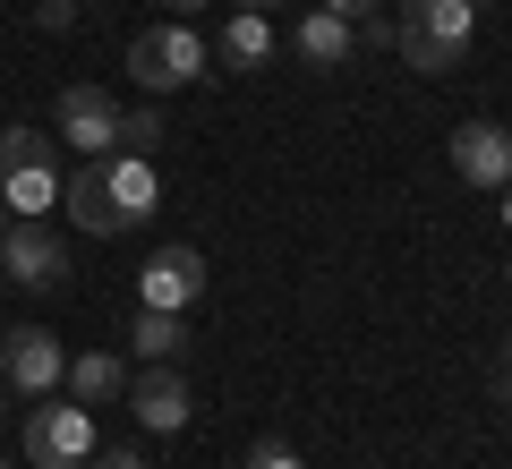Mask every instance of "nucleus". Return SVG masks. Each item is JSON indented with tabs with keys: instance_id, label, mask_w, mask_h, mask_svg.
Listing matches in <instances>:
<instances>
[{
	"instance_id": "obj_16",
	"label": "nucleus",
	"mask_w": 512,
	"mask_h": 469,
	"mask_svg": "<svg viewBox=\"0 0 512 469\" xmlns=\"http://www.w3.org/2000/svg\"><path fill=\"white\" fill-rule=\"evenodd\" d=\"M60 205H69V222H77L86 239H120V222H111V205H103V180H94V163L60 180Z\"/></svg>"
},
{
	"instance_id": "obj_22",
	"label": "nucleus",
	"mask_w": 512,
	"mask_h": 469,
	"mask_svg": "<svg viewBox=\"0 0 512 469\" xmlns=\"http://www.w3.org/2000/svg\"><path fill=\"white\" fill-rule=\"evenodd\" d=\"M86 469H146V461H137V452H94Z\"/></svg>"
},
{
	"instance_id": "obj_11",
	"label": "nucleus",
	"mask_w": 512,
	"mask_h": 469,
	"mask_svg": "<svg viewBox=\"0 0 512 469\" xmlns=\"http://www.w3.org/2000/svg\"><path fill=\"white\" fill-rule=\"evenodd\" d=\"M291 60H299V69H316V77L350 69V60H359V26L333 18V9H308V18H291Z\"/></svg>"
},
{
	"instance_id": "obj_10",
	"label": "nucleus",
	"mask_w": 512,
	"mask_h": 469,
	"mask_svg": "<svg viewBox=\"0 0 512 469\" xmlns=\"http://www.w3.org/2000/svg\"><path fill=\"white\" fill-rule=\"evenodd\" d=\"M444 154H453V171L470 188H487V197L512 180V128H495V120H461L453 137H444Z\"/></svg>"
},
{
	"instance_id": "obj_5",
	"label": "nucleus",
	"mask_w": 512,
	"mask_h": 469,
	"mask_svg": "<svg viewBox=\"0 0 512 469\" xmlns=\"http://www.w3.org/2000/svg\"><path fill=\"white\" fill-rule=\"evenodd\" d=\"M52 137L60 145H77V154H111V145H120V103H111L103 86H86V77H77V86H60V103H52Z\"/></svg>"
},
{
	"instance_id": "obj_8",
	"label": "nucleus",
	"mask_w": 512,
	"mask_h": 469,
	"mask_svg": "<svg viewBox=\"0 0 512 469\" xmlns=\"http://www.w3.org/2000/svg\"><path fill=\"white\" fill-rule=\"evenodd\" d=\"M197 299H205V256L188 248V239H171V248H154L146 265H137V307H171V316H188Z\"/></svg>"
},
{
	"instance_id": "obj_30",
	"label": "nucleus",
	"mask_w": 512,
	"mask_h": 469,
	"mask_svg": "<svg viewBox=\"0 0 512 469\" xmlns=\"http://www.w3.org/2000/svg\"><path fill=\"white\" fill-rule=\"evenodd\" d=\"M0 469H9V461H0Z\"/></svg>"
},
{
	"instance_id": "obj_18",
	"label": "nucleus",
	"mask_w": 512,
	"mask_h": 469,
	"mask_svg": "<svg viewBox=\"0 0 512 469\" xmlns=\"http://www.w3.org/2000/svg\"><path fill=\"white\" fill-rule=\"evenodd\" d=\"M26 154H60V137H43V128H0V171H9V163H26Z\"/></svg>"
},
{
	"instance_id": "obj_14",
	"label": "nucleus",
	"mask_w": 512,
	"mask_h": 469,
	"mask_svg": "<svg viewBox=\"0 0 512 469\" xmlns=\"http://www.w3.org/2000/svg\"><path fill=\"white\" fill-rule=\"evenodd\" d=\"M188 342H197V333H188L171 307H137V316H128V350H137L146 367H180Z\"/></svg>"
},
{
	"instance_id": "obj_6",
	"label": "nucleus",
	"mask_w": 512,
	"mask_h": 469,
	"mask_svg": "<svg viewBox=\"0 0 512 469\" xmlns=\"http://www.w3.org/2000/svg\"><path fill=\"white\" fill-rule=\"evenodd\" d=\"M94 180H103V205H111L120 231L154 222V205H163V171H154V154H94Z\"/></svg>"
},
{
	"instance_id": "obj_24",
	"label": "nucleus",
	"mask_w": 512,
	"mask_h": 469,
	"mask_svg": "<svg viewBox=\"0 0 512 469\" xmlns=\"http://www.w3.org/2000/svg\"><path fill=\"white\" fill-rule=\"evenodd\" d=\"M495 214H504V231H512V180H504V188H495Z\"/></svg>"
},
{
	"instance_id": "obj_12",
	"label": "nucleus",
	"mask_w": 512,
	"mask_h": 469,
	"mask_svg": "<svg viewBox=\"0 0 512 469\" xmlns=\"http://www.w3.org/2000/svg\"><path fill=\"white\" fill-rule=\"evenodd\" d=\"M60 154H26V163H9L0 171V205H9V222H43L60 205Z\"/></svg>"
},
{
	"instance_id": "obj_23",
	"label": "nucleus",
	"mask_w": 512,
	"mask_h": 469,
	"mask_svg": "<svg viewBox=\"0 0 512 469\" xmlns=\"http://www.w3.org/2000/svg\"><path fill=\"white\" fill-rule=\"evenodd\" d=\"M197 9H205V0H163V18H197Z\"/></svg>"
},
{
	"instance_id": "obj_28",
	"label": "nucleus",
	"mask_w": 512,
	"mask_h": 469,
	"mask_svg": "<svg viewBox=\"0 0 512 469\" xmlns=\"http://www.w3.org/2000/svg\"><path fill=\"white\" fill-rule=\"evenodd\" d=\"M0 410H9V384H0Z\"/></svg>"
},
{
	"instance_id": "obj_9",
	"label": "nucleus",
	"mask_w": 512,
	"mask_h": 469,
	"mask_svg": "<svg viewBox=\"0 0 512 469\" xmlns=\"http://www.w3.org/2000/svg\"><path fill=\"white\" fill-rule=\"evenodd\" d=\"M128 418H137V427L146 435H180L188 427V410H197V393H188V376L180 367H146V376H128Z\"/></svg>"
},
{
	"instance_id": "obj_15",
	"label": "nucleus",
	"mask_w": 512,
	"mask_h": 469,
	"mask_svg": "<svg viewBox=\"0 0 512 469\" xmlns=\"http://www.w3.org/2000/svg\"><path fill=\"white\" fill-rule=\"evenodd\" d=\"M69 401H86V410H103V401H120L128 393V367L111 359V350H86V359H69Z\"/></svg>"
},
{
	"instance_id": "obj_27",
	"label": "nucleus",
	"mask_w": 512,
	"mask_h": 469,
	"mask_svg": "<svg viewBox=\"0 0 512 469\" xmlns=\"http://www.w3.org/2000/svg\"><path fill=\"white\" fill-rule=\"evenodd\" d=\"M0 231H9V205H0Z\"/></svg>"
},
{
	"instance_id": "obj_21",
	"label": "nucleus",
	"mask_w": 512,
	"mask_h": 469,
	"mask_svg": "<svg viewBox=\"0 0 512 469\" xmlns=\"http://www.w3.org/2000/svg\"><path fill=\"white\" fill-rule=\"evenodd\" d=\"M316 9H333V18H350V26H367V18H384V0H316Z\"/></svg>"
},
{
	"instance_id": "obj_25",
	"label": "nucleus",
	"mask_w": 512,
	"mask_h": 469,
	"mask_svg": "<svg viewBox=\"0 0 512 469\" xmlns=\"http://www.w3.org/2000/svg\"><path fill=\"white\" fill-rule=\"evenodd\" d=\"M239 9H265V18H274V9H282V0H239Z\"/></svg>"
},
{
	"instance_id": "obj_17",
	"label": "nucleus",
	"mask_w": 512,
	"mask_h": 469,
	"mask_svg": "<svg viewBox=\"0 0 512 469\" xmlns=\"http://www.w3.org/2000/svg\"><path fill=\"white\" fill-rule=\"evenodd\" d=\"M154 145H163V111H120V145H111V154H154Z\"/></svg>"
},
{
	"instance_id": "obj_4",
	"label": "nucleus",
	"mask_w": 512,
	"mask_h": 469,
	"mask_svg": "<svg viewBox=\"0 0 512 469\" xmlns=\"http://www.w3.org/2000/svg\"><path fill=\"white\" fill-rule=\"evenodd\" d=\"M60 376H69V350H60L52 325H9L0 333V384H9L18 401L60 393Z\"/></svg>"
},
{
	"instance_id": "obj_1",
	"label": "nucleus",
	"mask_w": 512,
	"mask_h": 469,
	"mask_svg": "<svg viewBox=\"0 0 512 469\" xmlns=\"http://www.w3.org/2000/svg\"><path fill=\"white\" fill-rule=\"evenodd\" d=\"M470 35H478V0H402V18H393V52L419 77L461 69Z\"/></svg>"
},
{
	"instance_id": "obj_13",
	"label": "nucleus",
	"mask_w": 512,
	"mask_h": 469,
	"mask_svg": "<svg viewBox=\"0 0 512 469\" xmlns=\"http://www.w3.org/2000/svg\"><path fill=\"white\" fill-rule=\"evenodd\" d=\"M205 43H214V69H231V77L265 69V60L282 52V35H274V18H265V9H231V18H222V35H205Z\"/></svg>"
},
{
	"instance_id": "obj_20",
	"label": "nucleus",
	"mask_w": 512,
	"mask_h": 469,
	"mask_svg": "<svg viewBox=\"0 0 512 469\" xmlns=\"http://www.w3.org/2000/svg\"><path fill=\"white\" fill-rule=\"evenodd\" d=\"M35 26H43V35H69V26H77V0H35Z\"/></svg>"
},
{
	"instance_id": "obj_2",
	"label": "nucleus",
	"mask_w": 512,
	"mask_h": 469,
	"mask_svg": "<svg viewBox=\"0 0 512 469\" xmlns=\"http://www.w3.org/2000/svg\"><path fill=\"white\" fill-rule=\"evenodd\" d=\"M214 69V43L197 35L188 18H163V26H146V35L128 43V77L163 103V94H180V86H197V77Z\"/></svg>"
},
{
	"instance_id": "obj_19",
	"label": "nucleus",
	"mask_w": 512,
	"mask_h": 469,
	"mask_svg": "<svg viewBox=\"0 0 512 469\" xmlns=\"http://www.w3.org/2000/svg\"><path fill=\"white\" fill-rule=\"evenodd\" d=\"M239 469H308V461H299L282 435H265V444H248V461H239Z\"/></svg>"
},
{
	"instance_id": "obj_7",
	"label": "nucleus",
	"mask_w": 512,
	"mask_h": 469,
	"mask_svg": "<svg viewBox=\"0 0 512 469\" xmlns=\"http://www.w3.org/2000/svg\"><path fill=\"white\" fill-rule=\"evenodd\" d=\"M0 273L18 290H60L69 282V239L43 231V222H9V231H0Z\"/></svg>"
},
{
	"instance_id": "obj_29",
	"label": "nucleus",
	"mask_w": 512,
	"mask_h": 469,
	"mask_svg": "<svg viewBox=\"0 0 512 469\" xmlns=\"http://www.w3.org/2000/svg\"><path fill=\"white\" fill-rule=\"evenodd\" d=\"M504 290H512V265H504Z\"/></svg>"
},
{
	"instance_id": "obj_26",
	"label": "nucleus",
	"mask_w": 512,
	"mask_h": 469,
	"mask_svg": "<svg viewBox=\"0 0 512 469\" xmlns=\"http://www.w3.org/2000/svg\"><path fill=\"white\" fill-rule=\"evenodd\" d=\"M504 384H512V333H504Z\"/></svg>"
},
{
	"instance_id": "obj_3",
	"label": "nucleus",
	"mask_w": 512,
	"mask_h": 469,
	"mask_svg": "<svg viewBox=\"0 0 512 469\" xmlns=\"http://www.w3.org/2000/svg\"><path fill=\"white\" fill-rule=\"evenodd\" d=\"M18 444H26V461H35V469H86L94 452H103V435H94L86 401H52V393H43L35 410H26Z\"/></svg>"
}]
</instances>
